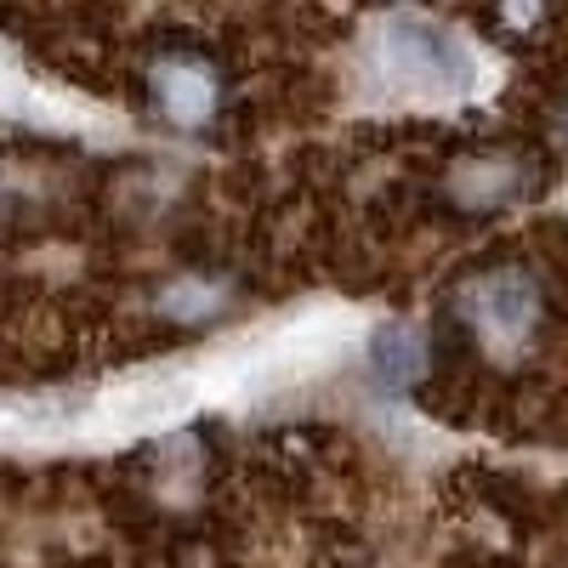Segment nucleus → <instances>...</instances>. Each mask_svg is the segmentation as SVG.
Returning <instances> with one entry per match:
<instances>
[{
    "label": "nucleus",
    "instance_id": "obj_1",
    "mask_svg": "<svg viewBox=\"0 0 568 568\" xmlns=\"http://www.w3.org/2000/svg\"><path fill=\"white\" fill-rule=\"evenodd\" d=\"M449 313L489 364H517L546 329V284L529 267H478L455 284Z\"/></svg>",
    "mask_w": 568,
    "mask_h": 568
},
{
    "label": "nucleus",
    "instance_id": "obj_2",
    "mask_svg": "<svg viewBox=\"0 0 568 568\" xmlns=\"http://www.w3.org/2000/svg\"><path fill=\"white\" fill-rule=\"evenodd\" d=\"M142 85H149V109L171 131H205L222 120V103H227V80L216 58L200 52V45H160L142 63Z\"/></svg>",
    "mask_w": 568,
    "mask_h": 568
},
{
    "label": "nucleus",
    "instance_id": "obj_3",
    "mask_svg": "<svg viewBox=\"0 0 568 568\" xmlns=\"http://www.w3.org/2000/svg\"><path fill=\"white\" fill-rule=\"evenodd\" d=\"M387 69L404 85L426 91V98H449V91H460L471 80L466 45L426 18H393L387 23Z\"/></svg>",
    "mask_w": 568,
    "mask_h": 568
},
{
    "label": "nucleus",
    "instance_id": "obj_4",
    "mask_svg": "<svg viewBox=\"0 0 568 568\" xmlns=\"http://www.w3.org/2000/svg\"><path fill=\"white\" fill-rule=\"evenodd\" d=\"M535 176H540L535 160L517 154V149H471L449 165L444 194L466 216H489V211H506L524 194H535Z\"/></svg>",
    "mask_w": 568,
    "mask_h": 568
},
{
    "label": "nucleus",
    "instance_id": "obj_5",
    "mask_svg": "<svg viewBox=\"0 0 568 568\" xmlns=\"http://www.w3.org/2000/svg\"><path fill=\"white\" fill-rule=\"evenodd\" d=\"M369 358H375V375H382L387 387H409L426 364V336L415 324H387L382 336L369 342Z\"/></svg>",
    "mask_w": 568,
    "mask_h": 568
},
{
    "label": "nucleus",
    "instance_id": "obj_6",
    "mask_svg": "<svg viewBox=\"0 0 568 568\" xmlns=\"http://www.w3.org/2000/svg\"><path fill=\"white\" fill-rule=\"evenodd\" d=\"M222 302H227V284H216V278H205V273H182L171 291L160 296V307L176 313V318H205V313H216Z\"/></svg>",
    "mask_w": 568,
    "mask_h": 568
},
{
    "label": "nucleus",
    "instance_id": "obj_7",
    "mask_svg": "<svg viewBox=\"0 0 568 568\" xmlns=\"http://www.w3.org/2000/svg\"><path fill=\"white\" fill-rule=\"evenodd\" d=\"M0 211H7V176H0Z\"/></svg>",
    "mask_w": 568,
    "mask_h": 568
},
{
    "label": "nucleus",
    "instance_id": "obj_8",
    "mask_svg": "<svg viewBox=\"0 0 568 568\" xmlns=\"http://www.w3.org/2000/svg\"><path fill=\"white\" fill-rule=\"evenodd\" d=\"M562 131H568V103H562Z\"/></svg>",
    "mask_w": 568,
    "mask_h": 568
}]
</instances>
